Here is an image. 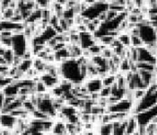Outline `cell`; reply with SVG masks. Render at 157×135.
I'll list each match as a JSON object with an SVG mask.
<instances>
[{
    "label": "cell",
    "instance_id": "obj_11",
    "mask_svg": "<svg viewBox=\"0 0 157 135\" xmlns=\"http://www.w3.org/2000/svg\"><path fill=\"white\" fill-rule=\"evenodd\" d=\"M79 40L81 49H89L91 46L94 45V36L91 33L86 32L79 34Z\"/></svg>",
    "mask_w": 157,
    "mask_h": 135
},
{
    "label": "cell",
    "instance_id": "obj_16",
    "mask_svg": "<svg viewBox=\"0 0 157 135\" xmlns=\"http://www.w3.org/2000/svg\"><path fill=\"white\" fill-rule=\"evenodd\" d=\"M117 39L124 47H130V34L128 33H121L118 35Z\"/></svg>",
    "mask_w": 157,
    "mask_h": 135
},
{
    "label": "cell",
    "instance_id": "obj_23",
    "mask_svg": "<svg viewBox=\"0 0 157 135\" xmlns=\"http://www.w3.org/2000/svg\"><path fill=\"white\" fill-rule=\"evenodd\" d=\"M99 94H100L101 98H109L111 95V89H110V87L103 86Z\"/></svg>",
    "mask_w": 157,
    "mask_h": 135
},
{
    "label": "cell",
    "instance_id": "obj_18",
    "mask_svg": "<svg viewBox=\"0 0 157 135\" xmlns=\"http://www.w3.org/2000/svg\"><path fill=\"white\" fill-rule=\"evenodd\" d=\"M116 75H107L106 77H104L103 78H101V82H102V86L110 87L115 82H116Z\"/></svg>",
    "mask_w": 157,
    "mask_h": 135
},
{
    "label": "cell",
    "instance_id": "obj_7",
    "mask_svg": "<svg viewBox=\"0 0 157 135\" xmlns=\"http://www.w3.org/2000/svg\"><path fill=\"white\" fill-rule=\"evenodd\" d=\"M36 110L49 115L51 118L57 116V112L53 107L52 99H38Z\"/></svg>",
    "mask_w": 157,
    "mask_h": 135
},
{
    "label": "cell",
    "instance_id": "obj_4",
    "mask_svg": "<svg viewBox=\"0 0 157 135\" xmlns=\"http://www.w3.org/2000/svg\"><path fill=\"white\" fill-rule=\"evenodd\" d=\"M109 10V2L108 1H94L84 12L81 13L83 17L88 18L89 20H94L98 18V16L103 12Z\"/></svg>",
    "mask_w": 157,
    "mask_h": 135
},
{
    "label": "cell",
    "instance_id": "obj_19",
    "mask_svg": "<svg viewBox=\"0 0 157 135\" xmlns=\"http://www.w3.org/2000/svg\"><path fill=\"white\" fill-rule=\"evenodd\" d=\"M13 57H14V54H13V52L12 49H6V51H5V53H4L3 58H4V60L6 62L7 66L12 67Z\"/></svg>",
    "mask_w": 157,
    "mask_h": 135
},
{
    "label": "cell",
    "instance_id": "obj_8",
    "mask_svg": "<svg viewBox=\"0 0 157 135\" xmlns=\"http://www.w3.org/2000/svg\"><path fill=\"white\" fill-rule=\"evenodd\" d=\"M103 87L101 78L99 77H92V78H87L86 83L85 85V89L87 93L90 95L95 94V93H100L101 88Z\"/></svg>",
    "mask_w": 157,
    "mask_h": 135
},
{
    "label": "cell",
    "instance_id": "obj_13",
    "mask_svg": "<svg viewBox=\"0 0 157 135\" xmlns=\"http://www.w3.org/2000/svg\"><path fill=\"white\" fill-rule=\"evenodd\" d=\"M51 133L55 135H67V123L59 120L57 123H53Z\"/></svg>",
    "mask_w": 157,
    "mask_h": 135
},
{
    "label": "cell",
    "instance_id": "obj_10",
    "mask_svg": "<svg viewBox=\"0 0 157 135\" xmlns=\"http://www.w3.org/2000/svg\"><path fill=\"white\" fill-rule=\"evenodd\" d=\"M137 62L156 65V57L153 56L145 46L137 48Z\"/></svg>",
    "mask_w": 157,
    "mask_h": 135
},
{
    "label": "cell",
    "instance_id": "obj_9",
    "mask_svg": "<svg viewBox=\"0 0 157 135\" xmlns=\"http://www.w3.org/2000/svg\"><path fill=\"white\" fill-rule=\"evenodd\" d=\"M17 123V118L10 113H0V128L13 130Z\"/></svg>",
    "mask_w": 157,
    "mask_h": 135
},
{
    "label": "cell",
    "instance_id": "obj_14",
    "mask_svg": "<svg viewBox=\"0 0 157 135\" xmlns=\"http://www.w3.org/2000/svg\"><path fill=\"white\" fill-rule=\"evenodd\" d=\"M19 89H20L19 86L11 82L8 86H6L2 91H3L5 97H16V96H18Z\"/></svg>",
    "mask_w": 157,
    "mask_h": 135
},
{
    "label": "cell",
    "instance_id": "obj_25",
    "mask_svg": "<svg viewBox=\"0 0 157 135\" xmlns=\"http://www.w3.org/2000/svg\"><path fill=\"white\" fill-rule=\"evenodd\" d=\"M17 3H18V1H9V6H8V8H11L13 10H14V9H16L17 8Z\"/></svg>",
    "mask_w": 157,
    "mask_h": 135
},
{
    "label": "cell",
    "instance_id": "obj_24",
    "mask_svg": "<svg viewBox=\"0 0 157 135\" xmlns=\"http://www.w3.org/2000/svg\"><path fill=\"white\" fill-rule=\"evenodd\" d=\"M36 93H46L48 89L47 88V86L43 84V82H41L40 80L36 82Z\"/></svg>",
    "mask_w": 157,
    "mask_h": 135
},
{
    "label": "cell",
    "instance_id": "obj_17",
    "mask_svg": "<svg viewBox=\"0 0 157 135\" xmlns=\"http://www.w3.org/2000/svg\"><path fill=\"white\" fill-rule=\"evenodd\" d=\"M113 123H103L100 128V135H112Z\"/></svg>",
    "mask_w": 157,
    "mask_h": 135
},
{
    "label": "cell",
    "instance_id": "obj_20",
    "mask_svg": "<svg viewBox=\"0 0 157 135\" xmlns=\"http://www.w3.org/2000/svg\"><path fill=\"white\" fill-rule=\"evenodd\" d=\"M144 43L138 35H130V47L131 48H140L143 47Z\"/></svg>",
    "mask_w": 157,
    "mask_h": 135
},
{
    "label": "cell",
    "instance_id": "obj_2",
    "mask_svg": "<svg viewBox=\"0 0 157 135\" xmlns=\"http://www.w3.org/2000/svg\"><path fill=\"white\" fill-rule=\"evenodd\" d=\"M157 105V88L156 85L150 86L145 92V96L143 98L140 99L137 102H135L133 105V108L131 109L130 113H132L133 115L136 113L148 110L154 106Z\"/></svg>",
    "mask_w": 157,
    "mask_h": 135
},
{
    "label": "cell",
    "instance_id": "obj_27",
    "mask_svg": "<svg viewBox=\"0 0 157 135\" xmlns=\"http://www.w3.org/2000/svg\"><path fill=\"white\" fill-rule=\"evenodd\" d=\"M5 51H6V49H5V48H3V47H0V56H1V57H3V56H4V53H5Z\"/></svg>",
    "mask_w": 157,
    "mask_h": 135
},
{
    "label": "cell",
    "instance_id": "obj_6",
    "mask_svg": "<svg viewBox=\"0 0 157 135\" xmlns=\"http://www.w3.org/2000/svg\"><path fill=\"white\" fill-rule=\"evenodd\" d=\"M157 105L154 106L148 110L143 111L140 112L138 113H136L135 116L136 123L138 125H143V126H146L148 123H152V121L157 117Z\"/></svg>",
    "mask_w": 157,
    "mask_h": 135
},
{
    "label": "cell",
    "instance_id": "obj_12",
    "mask_svg": "<svg viewBox=\"0 0 157 135\" xmlns=\"http://www.w3.org/2000/svg\"><path fill=\"white\" fill-rule=\"evenodd\" d=\"M40 80L43 82V84L47 86L48 89H52L59 84V77H52L47 73L41 74L40 76Z\"/></svg>",
    "mask_w": 157,
    "mask_h": 135
},
{
    "label": "cell",
    "instance_id": "obj_21",
    "mask_svg": "<svg viewBox=\"0 0 157 135\" xmlns=\"http://www.w3.org/2000/svg\"><path fill=\"white\" fill-rule=\"evenodd\" d=\"M0 43H1V46L5 49H12V36H0Z\"/></svg>",
    "mask_w": 157,
    "mask_h": 135
},
{
    "label": "cell",
    "instance_id": "obj_15",
    "mask_svg": "<svg viewBox=\"0 0 157 135\" xmlns=\"http://www.w3.org/2000/svg\"><path fill=\"white\" fill-rule=\"evenodd\" d=\"M136 67L137 70L140 69V70H145V71H156V65H154V64L136 62Z\"/></svg>",
    "mask_w": 157,
    "mask_h": 135
},
{
    "label": "cell",
    "instance_id": "obj_28",
    "mask_svg": "<svg viewBox=\"0 0 157 135\" xmlns=\"http://www.w3.org/2000/svg\"><path fill=\"white\" fill-rule=\"evenodd\" d=\"M30 135H31V134H30Z\"/></svg>",
    "mask_w": 157,
    "mask_h": 135
},
{
    "label": "cell",
    "instance_id": "obj_5",
    "mask_svg": "<svg viewBox=\"0 0 157 135\" xmlns=\"http://www.w3.org/2000/svg\"><path fill=\"white\" fill-rule=\"evenodd\" d=\"M28 48V42L24 35L15 34L12 36V50L14 56L23 57Z\"/></svg>",
    "mask_w": 157,
    "mask_h": 135
},
{
    "label": "cell",
    "instance_id": "obj_26",
    "mask_svg": "<svg viewBox=\"0 0 157 135\" xmlns=\"http://www.w3.org/2000/svg\"><path fill=\"white\" fill-rule=\"evenodd\" d=\"M0 65H7L6 61L4 60V58L1 57V56H0ZM8 67H9V66H8Z\"/></svg>",
    "mask_w": 157,
    "mask_h": 135
},
{
    "label": "cell",
    "instance_id": "obj_1",
    "mask_svg": "<svg viewBox=\"0 0 157 135\" xmlns=\"http://www.w3.org/2000/svg\"><path fill=\"white\" fill-rule=\"evenodd\" d=\"M61 77L67 79L73 85H80L85 78L80 71V62L78 59H68L67 61L59 63Z\"/></svg>",
    "mask_w": 157,
    "mask_h": 135
},
{
    "label": "cell",
    "instance_id": "obj_3",
    "mask_svg": "<svg viewBox=\"0 0 157 135\" xmlns=\"http://www.w3.org/2000/svg\"><path fill=\"white\" fill-rule=\"evenodd\" d=\"M138 36L144 46L157 44V28H153L149 25H138Z\"/></svg>",
    "mask_w": 157,
    "mask_h": 135
},
{
    "label": "cell",
    "instance_id": "obj_22",
    "mask_svg": "<svg viewBox=\"0 0 157 135\" xmlns=\"http://www.w3.org/2000/svg\"><path fill=\"white\" fill-rule=\"evenodd\" d=\"M31 68H33V60H31V61H24L23 60V62H21V64L18 66L17 69L25 73Z\"/></svg>",
    "mask_w": 157,
    "mask_h": 135
}]
</instances>
